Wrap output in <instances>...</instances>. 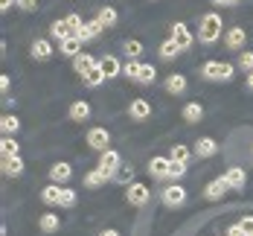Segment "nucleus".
I'll list each match as a JSON object with an SVG mask.
<instances>
[{"instance_id": "obj_1", "label": "nucleus", "mask_w": 253, "mask_h": 236, "mask_svg": "<svg viewBox=\"0 0 253 236\" xmlns=\"http://www.w3.org/2000/svg\"><path fill=\"white\" fill-rule=\"evenodd\" d=\"M218 35H221V18L218 15H204L201 21V32H198V38H201L204 44H212V41H218Z\"/></svg>"}, {"instance_id": "obj_2", "label": "nucleus", "mask_w": 253, "mask_h": 236, "mask_svg": "<svg viewBox=\"0 0 253 236\" xmlns=\"http://www.w3.org/2000/svg\"><path fill=\"white\" fill-rule=\"evenodd\" d=\"M204 76L230 82V79H233V64H230V61H207V64H204Z\"/></svg>"}, {"instance_id": "obj_3", "label": "nucleus", "mask_w": 253, "mask_h": 236, "mask_svg": "<svg viewBox=\"0 0 253 236\" xmlns=\"http://www.w3.org/2000/svg\"><path fill=\"white\" fill-rule=\"evenodd\" d=\"M120 166H123V163H120V155H117V152H111V149H105V152H102L99 169L108 175V178H114V172H117Z\"/></svg>"}, {"instance_id": "obj_4", "label": "nucleus", "mask_w": 253, "mask_h": 236, "mask_svg": "<svg viewBox=\"0 0 253 236\" xmlns=\"http://www.w3.org/2000/svg\"><path fill=\"white\" fill-rule=\"evenodd\" d=\"M163 201H166V204H169V207H180V204H183V201H186V189H183V187H166V189H163Z\"/></svg>"}, {"instance_id": "obj_5", "label": "nucleus", "mask_w": 253, "mask_h": 236, "mask_svg": "<svg viewBox=\"0 0 253 236\" xmlns=\"http://www.w3.org/2000/svg\"><path fill=\"white\" fill-rule=\"evenodd\" d=\"M172 38H175V44L180 47V50H189V47H192V32L186 29V24L172 26Z\"/></svg>"}, {"instance_id": "obj_6", "label": "nucleus", "mask_w": 253, "mask_h": 236, "mask_svg": "<svg viewBox=\"0 0 253 236\" xmlns=\"http://www.w3.org/2000/svg\"><path fill=\"white\" fill-rule=\"evenodd\" d=\"M96 64H99V61H96L93 55H87V52H79L76 58H73V67H76L79 76H87V73H90V70H93Z\"/></svg>"}, {"instance_id": "obj_7", "label": "nucleus", "mask_w": 253, "mask_h": 236, "mask_svg": "<svg viewBox=\"0 0 253 236\" xmlns=\"http://www.w3.org/2000/svg\"><path fill=\"white\" fill-rule=\"evenodd\" d=\"M111 143V134L105 129H90L87 131V146H93V149H99V152H105V146Z\"/></svg>"}, {"instance_id": "obj_8", "label": "nucleus", "mask_w": 253, "mask_h": 236, "mask_svg": "<svg viewBox=\"0 0 253 236\" xmlns=\"http://www.w3.org/2000/svg\"><path fill=\"white\" fill-rule=\"evenodd\" d=\"M224 181H227V187H233V189H242L245 181H248V172L239 169V166H230L227 172H224Z\"/></svg>"}, {"instance_id": "obj_9", "label": "nucleus", "mask_w": 253, "mask_h": 236, "mask_svg": "<svg viewBox=\"0 0 253 236\" xmlns=\"http://www.w3.org/2000/svg\"><path fill=\"white\" fill-rule=\"evenodd\" d=\"M128 201L137 204V207L146 204V201H149V187H146V184H131V187H128Z\"/></svg>"}, {"instance_id": "obj_10", "label": "nucleus", "mask_w": 253, "mask_h": 236, "mask_svg": "<svg viewBox=\"0 0 253 236\" xmlns=\"http://www.w3.org/2000/svg\"><path fill=\"white\" fill-rule=\"evenodd\" d=\"M169 166H172V160H166V157H152L149 160L152 178H169Z\"/></svg>"}, {"instance_id": "obj_11", "label": "nucleus", "mask_w": 253, "mask_h": 236, "mask_svg": "<svg viewBox=\"0 0 253 236\" xmlns=\"http://www.w3.org/2000/svg\"><path fill=\"white\" fill-rule=\"evenodd\" d=\"M245 41H248V32H245L242 26H233V29L227 32V47L230 50H242Z\"/></svg>"}, {"instance_id": "obj_12", "label": "nucleus", "mask_w": 253, "mask_h": 236, "mask_svg": "<svg viewBox=\"0 0 253 236\" xmlns=\"http://www.w3.org/2000/svg\"><path fill=\"white\" fill-rule=\"evenodd\" d=\"M128 114H131L134 120H146V117L152 114V105H149V99H134V102L128 105Z\"/></svg>"}, {"instance_id": "obj_13", "label": "nucleus", "mask_w": 253, "mask_h": 236, "mask_svg": "<svg viewBox=\"0 0 253 236\" xmlns=\"http://www.w3.org/2000/svg\"><path fill=\"white\" fill-rule=\"evenodd\" d=\"M32 55H35L38 61L50 58V55H52V44H50V41H44V38H35V41H32Z\"/></svg>"}, {"instance_id": "obj_14", "label": "nucleus", "mask_w": 253, "mask_h": 236, "mask_svg": "<svg viewBox=\"0 0 253 236\" xmlns=\"http://www.w3.org/2000/svg\"><path fill=\"white\" fill-rule=\"evenodd\" d=\"M90 117V105L84 102V99H79V102L70 105V120H76V123H84Z\"/></svg>"}, {"instance_id": "obj_15", "label": "nucleus", "mask_w": 253, "mask_h": 236, "mask_svg": "<svg viewBox=\"0 0 253 236\" xmlns=\"http://www.w3.org/2000/svg\"><path fill=\"white\" fill-rule=\"evenodd\" d=\"M99 70L105 73V79L117 76V73H120V61H117L114 55H102V58H99Z\"/></svg>"}, {"instance_id": "obj_16", "label": "nucleus", "mask_w": 253, "mask_h": 236, "mask_svg": "<svg viewBox=\"0 0 253 236\" xmlns=\"http://www.w3.org/2000/svg\"><path fill=\"white\" fill-rule=\"evenodd\" d=\"M215 152H218V146H215V140H212V137H201V140L195 143V155L210 157V155H215Z\"/></svg>"}, {"instance_id": "obj_17", "label": "nucleus", "mask_w": 253, "mask_h": 236, "mask_svg": "<svg viewBox=\"0 0 253 236\" xmlns=\"http://www.w3.org/2000/svg\"><path fill=\"white\" fill-rule=\"evenodd\" d=\"M3 172L12 175V178H18L24 172V160L21 157H3Z\"/></svg>"}, {"instance_id": "obj_18", "label": "nucleus", "mask_w": 253, "mask_h": 236, "mask_svg": "<svg viewBox=\"0 0 253 236\" xmlns=\"http://www.w3.org/2000/svg\"><path fill=\"white\" fill-rule=\"evenodd\" d=\"M102 29H105V26H102L99 21H90V24L82 26V32H79L76 38H79V41H90V38H96V35H99Z\"/></svg>"}, {"instance_id": "obj_19", "label": "nucleus", "mask_w": 253, "mask_h": 236, "mask_svg": "<svg viewBox=\"0 0 253 236\" xmlns=\"http://www.w3.org/2000/svg\"><path fill=\"white\" fill-rule=\"evenodd\" d=\"M61 189H64V187L50 184V187H44V189H41V198H44L47 204H58V201H61Z\"/></svg>"}, {"instance_id": "obj_20", "label": "nucleus", "mask_w": 253, "mask_h": 236, "mask_svg": "<svg viewBox=\"0 0 253 236\" xmlns=\"http://www.w3.org/2000/svg\"><path fill=\"white\" fill-rule=\"evenodd\" d=\"M204 117V108L198 102H189V105H183V120L186 123H198Z\"/></svg>"}, {"instance_id": "obj_21", "label": "nucleus", "mask_w": 253, "mask_h": 236, "mask_svg": "<svg viewBox=\"0 0 253 236\" xmlns=\"http://www.w3.org/2000/svg\"><path fill=\"white\" fill-rule=\"evenodd\" d=\"M227 189H230L227 181H224V178H218V181H212L210 187H207V198H212V201H215V198H221Z\"/></svg>"}, {"instance_id": "obj_22", "label": "nucleus", "mask_w": 253, "mask_h": 236, "mask_svg": "<svg viewBox=\"0 0 253 236\" xmlns=\"http://www.w3.org/2000/svg\"><path fill=\"white\" fill-rule=\"evenodd\" d=\"M50 175H52V181L58 184V181H67V178L73 175V169H70V163H55L50 169Z\"/></svg>"}, {"instance_id": "obj_23", "label": "nucleus", "mask_w": 253, "mask_h": 236, "mask_svg": "<svg viewBox=\"0 0 253 236\" xmlns=\"http://www.w3.org/2000/svg\"><path fill=\"white\" fill-rule=\"evenodd\" d=\"M96 21H99L102 26H114L117 24V9H114V6H102L99 15H96Z\"/></svg>"}, {"instance_id": "obj_24", "label": "nucleus", "mask_w": 253, "mask_h": 236, "mask_svg": "<svg viewBox=\"0 0 253 236\" xmlns=\"http://www.w3.org/2000/svg\"><path fill=\"white\" fill-rule=\"evenodd\" d=\"M166 91H169V94H183V91H186V79L172 73V76L166 79Z\"/></svg>"}, {"instance_id": "obj_25", "label": "nucleus", "mask_w": 253, "mask_h": 236, "mask_svg": "<svg viewBox=\"0 0 253 236\" xmlns=\"http://www.w3.org/2000/svg\"><path fill=\"white\" fill-rule=\"evenodd\" d=\"M50 32L58 38V41H67V38H73V32H70V26H67V21H55V24L50 26Z\"/></svg>"}, {"instance_id": "obj_26", "label": "nucleus", "mask_w": 253, "mask_h": 236, "mask_svg": "<svg viewBox=\"0 0 253 236\" xmlns=\"http://www.w3.org/2000/svg\"><path fill=\"white\" fill-rule=\"evenodd\" d=\"M61 52H64V55H73V58H76L79 52H82V41H79L76 35H73V38H67V41H61Z\"/></svg>"}, {"instance_id": "obj_27", "label": "nucleus", "mask_w": 253, "mask_h": 236, "mask_svg": "<svg viewBox=\"0 0 253 236\" xmlns=\"http://www.w3.org/2000/svg\"><path fill=\"white\" fill-rule=\"evenodd\" d=\"M58 225H61V222H58V216H55V213H44V216H41V231H44V234L58 231Z\"/></svg>"}, {"instance_id": "obj_28", "label": "nucleus", "mask_w": 253, "mask_h": 236, "mask_svg": "<svg viewBox=\"0 0 253 236\" xmlns=\"http://www.w3.org/2000/svg\"><path fill=\"white\" fill-rule=\"evenodd\" d=\"M0 155L3 157H18V143L12 137H3L0 140Z\"/></svg>"}, {"instance_id": "obj_29", "label": "nucleus", "mask_w": 253, "mask_h": 236, "mask_svg": "<svg viewBox=\"0 0 253 236\" xmlns=\"http://www.w3.org/2000/svg\"><path fill=\"white\" fill-rule=\"evenodd\" d=\"M18 126H21V123H18V117H12V114H6V117L0 120V129H3V134H6V137H9V134H15V131H18Z\"/></svg>"}, {"instance_id": "obj_30", "label": "nucleus", "mask_w": 253, "mask_h": 236, "mask_svg": "<svg viewBox=\"0 0 253 236\" xmlns=\"http://www.w3.org/2000/svg\"><path fill=\"white\" fill-rule=\"evenodd\" d=\"M105 178H108V175H105L102 169H93V172H87V178H84V184H87L90 189H96V187H102V184H105Z\"/></svg>"}, {"instance_id": "obj_31", "label": "nucleus", "mask_w": 253, "mask_h": 236, "mask_svg": "<svg viewBox=\"0 0 253 236\" xmlns=\"http://www.w3.org/2000/svg\"><path fill=\"white\" fill-rule=\"evenodd\" d=\"M154 76H157V70H154L152 64H143V67H140V76H137V82H140V85H152Z\"/></svg>"}, {"instance_id": "obj_32", "label": "nucleus", "mask_w": 253, "mask_h": 236, "mask_svg": "<svg viewBox=\"0 0 253 236\" xmlns=\"http://www.w3.org/2000/svg\"><path fill=\"white\" fill-rule=\"evenodd\" d=\"M177 52H180V47L175 44V38H169V41L160 44V55H163V58H172V55H177Z\"/></svg>"}, {"instance_id": "obj_33", "label": "nucleus", "mask_w": 253, "mask_h": 236, "mask_svg": "<svg viewBox=\"0 0 253 236\" xmlns=\"http://www.w3.org/2000/svg\"><path fill=\"white\" fill-rule=\"evenodd\" d=\"M131 178H134V169H131V166H120V169L114 172V181L117 184H131Z\"/></svg>"}, {"instance_id": "obj_34", "label": "nucleus", "mask_w": 253, "mask_h": 236, "mask_svg": "<svg viewBox=\"0 0 253 236\" xmlns=\"http://www.w3.org/2000/svg\"><path fill=\"white\" fill-rule=\"evenodd\" d=\"M102 82H105V73H102V70H99V64H96V67H93V70H90V73L84 76V85L96 88V85H102Z\"/></svg>"}, {"instance_id": "obj_35", "label": "nucleus", "mask_w": 253, "mask_h": 236, "mask_svg": "<svg viewBox=\"0 0 253 236\" xmlns=\"http://www.w3.org/2000/svg\"><path fill=\"white\" fill-rule=\"evenodd\" d=\"M140 52H143V44H140L137 38H131V41H126V55H128V58H137Z\"/></svg>"}, {"instance_id": "obj_36", "label": "nucleus", "mask_w": 253, "mask_h": 236, "mask_svg": "<svg viewBox=\"0 0 253 236\" xmlns=\"http://www.w3.org/2000/svg\"><path fill=\"white\" fill-rule=\"evenodd\" d=\"M58 204H61V207H73V204H76V189H67V187H64V189H61V201H58Z\"/></svg>"}, {"instance_id": "obj_37", "label": "nucleus", "mask_w": 253, "mask_h": 236, "mask_svg": "<svg viewBox=\"0 0 253 236\" xmlns=\"http://www.w3.org/2000/svg\"><path fill=\"white\" fill-rule=\"evenodd\" d=\"M183 175H186V163L172 160V166H169V178H183Z\"/></svg>"}, {"instance_id": "obj_38", "label": "nucleus", "mask_w": 253, "mask_h": 236, "mask_svg": "<svg viewBox=\"0 0 253 236\" xmlns=\"http://www.w3.org/2000/svg\"><path fill=\"white\" fill-rule=\"evenodd\" d=\"M172 160L186 163V160H189V149H186V146H172Z\"/></svg>"}, {"instance_id": "obj_39", "label": "nucleus", "mask_w": 253, "mask_h": 236, "mask_svg": "<svg viewBox=\"0 0 253 236\" xmlns=\"http://www.w3.org/2000/svg\"><path fill=\"white\" fill-rule=\"evenodd\" d=\"M64 21H67V26H70V32H73V35H79V32H82V18H79V15H67V18H64Z\"/></svg>"}, {"instance_id": "obj_40", "label": "nucleus", "mask_w": 253, "mask_h": 236, "mask_svg": "<svg viewBox=\"0 0 253 236\" xmlns=\"http://www.w3.org/2000/svg\"><path fill=\"white\" fill-rule=\"evenodd\" d=\"M140 67H143V64H137V61H128L126 67H123V73H126L128 79H137V76H140Z\"/></svg>"}, {"instance_id": "obj_41", "label": "nucleus", "mask_w": 253, "mask_h": 236, "mask_svg": "<svg viewBox=\"0 0 253 236\" xmlns=\"http://www.w3.org/2000/svg\"><path fill=\"white\" fill-rule=\"evenodd\" d=\"M239 225H242V231H245V236H251V234H253V216H245V219H242Z\"/></svg>"}, {"instance_id": "obj_42", "label": "nucleus", "mask_w": 253, "mask_h": 236, "mask_svg": "<svg viewBox=\"0 0 253 236\" xmlns=\"http://www.w3.org/2000/svg\"><path fill=\"white\" fill-rule=\"evenodd\" d=\"M239 64H242V67H248V70H253V52H242Z\"/></svg>"}, {"instance_id": "obj_43", "label": "nucleus", "mask_w": 253, "mask_h": 236, "mask_svg": "<svg viewBox=\"0 0 253 236\" xmlns=\"http://www.w3.org/2000/svg\"><path fill=\"white\" fill-rule=\"evenodd\" d=\"M18 6H21V9H35L38 0H18Z\"/></svg>"}, {"instance_id": "obj_44", "label": "nucleus", "mask_w": 253, "mask_h": 236, "mask_svg": "<svg viewBox=\"0 0 253 236\" xmlns=\"http://www.w3.org/2000/svg\"><path fill=\"white\" fill-rule=\"evenodd\" d=\"M227 236H245V231H242V225H233L227 231Z\"/></svg>"}, {"instance_id": "obj_45", "label": "nucleus", "mask_w": 253, "mask_h": 236, "mask_svg": "<svg viewBox=\"0 0 253 236\" xmlns=\"http://www.w3.org/2000/svg\"><path fill=\"white\" fill-rule=\"evenodd\" d=\"M212 3H218V6H236L239 0H212Z\"/></svg>"}, {"instance_id": "obj_46", "label": "nucleus", "mask_w": 253, "mask_h": 236, "mask_svg": "<svg viewBox=\"0 0 253 236\" xmlns=\"http://www.w3.org/2000/svg\"><path fill=\"white\" fill-rule=\"evenodd\" d=\"M0 91H9V76H0Z\"/></svg>"}, {"instance_id": "obj_47", "label": "nucleus", "mask_w": 253, "mask_h": 236, "mask_svg": "<svg viewBox=\"0 0 253 236\" xmlns=\"http://www.w3.org/2000/svg\"><path fill=\"white\" fill-rule=\"evenodd\" d=\"M12 3H18V0H0V6H3V9H9Z\"/></svg>"}, {"instance_id": "obj_48", "label": "nucleus", "mask_w": 253, "mask_h": 236, "mask_svg": "<svg viewBox=\"0 0 253 236\" xmlns=\"http://www.w3.org/2000/svg\"><path fill=\"white\" fill-rule=\"evenodd\" d=\"M248 88H251V91H253V70H251V73H248Z\"/></svg>"}, {"instance_id": "obj_49", "label": "nucleus", "mask_w": 253, "mask_h": 236, "mask_svg": "<svg viewBox=\"0 0 253 236\" xmlns=\"http://www.w3.org/2000/svg\"><path fill=\"white\" fill-rule=\"evenodd\" d=\"M102 236H120L117 231H102Z\"/></svg>"}, {"instance_id": "obj_50", "label": "nucleus", "mask_w": 253, "mask_h": 236, "mask_svg": "<svg viewBox=\"0 0 253 236\" xmlns=\"http://www.w3.org/2000/svg\"><path fill=\"white\" fill-rule=\"evenodd\" d=\"M251 236H253V234H251Z\"/></svg>"}]
</instances>
